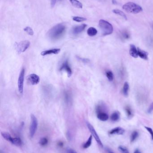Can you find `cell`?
Instances as JSON below:
<instances>
[{"mask_svg":"<svg viewBox=\"0 0 153 153\" xmlns=\"http://www.w3.org/2000/svg\"><path fill=\"white\" fill-rule=\"evenodd\" d=\"M137 51H138V56L140 57L142 59H143L144 60H148V52H146V51L140 49V48H137Z\"/></svg>","mask_w":153,"mask_h":153,"instance_id":"obj_14","label":"cell"},{"mask_svg":"<svg viewBox=\"0 0 153 153\" xmlns=\"http://www.w3.org/2000/svg\"><path fill=\"white\" fill-rule=\"evenodd\" d=\"M123 9L127 12L133 14H137L143 10L140 5L132 2H129L123 6Z\"/></svg>","mask_w":153,"mask_h":153,"instance_id":"obj_2","label":"cell"},{"mask_svg":"<svg viewBox=\"0 0 153 153\" xmlns=\"http://www.w3.org/2000/svg\"><path fill=\"white\" fill-rule=\"evenodd\" d=\"M153 111V102L151 104H150V107H149L148 110H147V112L148 113H151Z\"/></svg>","mask_w":153,"mask_h":153,"instance_id":"obj_34","label":"cell"},{"mask_svg":"<svg viewBox=\"0 0 153 153\" xmlns=\"http://www.w3.org/2000/svg\"><path fill=\"white\" fill-rule=\"evenodd\" d=\"M67 153H77L74 150H72V149H68L67 150Z\"/></svg>","mask_w":153,"mask_h":153,"instance_id":"obj_36","label":"cell"},{"mask_svg":"<svg viewBox=\"0 0 153 153\" xmlns=\"http://www.w3.org/2000/svg\"><path fill=\"white\" fill-rule=\"evenodd\" d=\"M112 11L115 14H117L118 15H120V16H121L122 17H123V19H125V20H127V16H126L125 13L123 12V11L118 10V9H115V10H113Z\"/></svg>","mask_w":153,"mask_h":153,"instance_id":"obj_21","label":"cell"},{"mask_svg":"<svg viewBox=\"0 0 153 153\" xmlns=\"http://www.w3.org/2000/svg\"><path fill=\"white\" fill-rule=\"evenodd\" d=\"M112 2H113V3L115 4H117V2H116L115 0H112Z\"/></svg>","mask_w":153,"mask_h":153,"instance_id":"obj_40","label":"cell"},{"mask_svg":"<svg viewBox=\"0 0 153 153\" xmlns=\"http://www.w3.org/2000/svg\"><path fill=\"white\" fill-rule=\"evenodd\" d=\"M87 27V25L85 24H83L81 25L77 26L74 27L72 29V33L75 35H78L81 33L85 30Z\"/></svg>","mask_w":153,"mask_h":153,"instance_id":"obj_10","label":"cell"},{"mask_svg":"<svg viewBox=\"0 0 153 153\" xmlns=\"http://www.w3.org/2000/svg\"><path fill=\"white\" fill-rule=\"evenodd\" d=\"M38 127V120L37 117L32 114L31 115V124L30 127V136L31 138L33 137L35 134Z\"/></svg>","mask_w":153,"mask_h":153,"instance_id":"obj_5","label":"cell"},{"mask_svg":"<svg viewBox=\"0 0 153 153\" xmlns=\"http://www.w3.org/2000/svg\"><path fill=\"white\" fill-rule=\"evenodd\" d=\"M97 33V30L93 27H89L87 30V34L89 36H94Z\"/></svg>","mask_w":153,"mask_h":153,"instance_id":"obj_16","label":"cell"},{"mask_svg":"<svg viewBox=\"0 0 153 153\" xmlns=\"http://www.w3.org/2000/svg\"><path fill=\"white\" fill-rule=\"evenodd\" d=\"M73 20L77 22H82L83 21H85L87 20L86 18L78 16H75L73 17Z\"/></svg>","mask_w":153,"mask_h":153,"instance_id":"obj_25","label":"cell"},{"mask_svg":"<svg viewBox=\"0 0 153 153\" xmlns=\"http://www.w3.org/2000/svg\"><path fill=\"white\" fill-rule=\"evenodd\" d=\"M1 134H2V136L3 137L4 139H5L6 140L9 142H11L12 137L9 133H7V132H2Z\"/></svg>","mask_w":153,"mask_h":153,"instance_id":"obj_23","label":"cell"},{"mask_svg":"<svg viewBox=\"0 0 153 153\" xmlns=\"http://www.w3.org/2000/svg\"><path fill=\"white\" fill-rule=\"evenodd\" d=\"M92 138H93V136L90 135L89 138L88 140L84 144L83 146L84 148H88L89 147L91 146V144H92Z\"/></svg>","mask_w":153,"mask_h":153,"instance_id":"obj_22","label":"cell"},{"mask_svg":"<svg viewBox=\"0 0 153 153\" xmlns=\"http://www.w3.org/2000/svg\"><path fill=\"white\" fill-rule=\"evenodd\" d=\"M138 136H139V134L137 131H134L133 132H132L131 134V138H130L131 142H134L137 137H138Z\"/></svg>","mask_w":153,"mask_h":153,"instance_id":"obj_24","label":"cell"},{"mask_svg":"<svg viewBox=\"0 0 153 153\" xmlns=\"http://www.w3.org/2000/svg\"><path fill=\"white\" fill-rule=\"evenodd\" d=\"M119 150L122 153H129L128 149L124 146H120L119 147Z\"/></svg>","mask_w":153,"mask_h":153,"instance_id":"obj_31","label":"cell"},{"mask_svg":"<svg viewBox=\"0 0 153 153\" xmlns=\"http://www.w3.org/2000/svg\"><path fill=\"white\" fill-rule=\"evenodd\" d=\"M134 153H142L138 149H136L134 152Z\"/></svg>","mask_w":153,"mask_h":153,"instance_id":"obj_39","label":"cell"},{"mask_svg":"<svg viewBox=\"0 0 153 153\" xmlns=\"http://www.w3.org/2000/svg\"><path fill=\"white\" fill-rule=\"evenodd\" d=\"M129 89V86L128 83L127 82H126L124 83L123 89V94L125 96H127L128 95Z\"/></svg>","mask_w":153,"mask_h":153,"instance_id":"obj_19","label":"cell"},{"mask_svg":"<svg viewBox=\"0 0 153 153\" xmlns=\"http://www.w3.org/2000/svg\"><path fill=\"white\" fill-rule=\"evenodd\" d=\"M129 53L132 57L134 58H137L138 57L137 48H136V46L133 44H131L130 46Z\"/></svg>","mask_w":153,"mask_h":153,"instance_id":"obj_12","label":"cell"},{"mask_svg":"<svg viewBox=\"0 0 153 153\" xmlns=\"http://www.w3.org/2000/svg\"><path fill=\"white\" fill-rule=\"evenodd\" d=\"M106 76L109 81H112L113 80L114 75L111 71H108L107 72Z\"/></svg>","mask_w":153,"mask_h":153,"instance_id":"obj_26","label":"cell"},{"mask_svg":"<svg viewBox=\"0 0 153 153\" xmlns=\"http://www.w3.org/2000/svg\"><path fill=\"white\" fill-rule=\"evenodd\" d=\"M24 30L30 35H34L33 30L30 27H26L25 28H24Z\"/></svg>","mask_w":153,"mask_h":153,"instance_id":"obj_27","label":"cell"},{"mask_svg":"<svg viewBox=\"0 0 153 153\" xmlns=\"http://www.w3.org/2000/svg\"><path fill=\"white\" fill-rule=\"evenodd\" d=\"M125 130L121 127H117L114 128L109 132L110 135H122L125 133Z\"/></svg>","mask_w":153,"mask_h":153,"instance_id":"obj_13","label":"cell"},{"mask_svg":"<svg viewBox=\"0 0 153 153\" xmlns=\"http://www.w3.org/2000/svg\"><path fill=\"white\" fill-rule=\"evenodd\" d=\"M146 130L148 131L149 133H150L152 139L153 140V130L151 128L148 127H145Z\"/></svg>","mask_w":153,"mask_h":153,"instance_id":"obj_33","label":"cell"},{"mask_svg":"<svg viewBox=\"0 0 153 153\" xmlns=\"http://www.w3.org/2000/svg\"><path fill=\"white\" fill-rule=\"evenodd\" d=\"M99 26L102 31L103 35L111 34L113 32V27L110 22L103 19H101L99 22Z\"/></svg>","mask_w":153,"mask_h":153,"instance_id":"obj_3","label":"cell"},{"mask_svg":"<svg viewBox=\"0 0 153 153\" xmlns=\"http://www.w3.org/2000/svg\"><path fill=\"white\" fill-rule=\"evenodd\" d=\"M97 118L102 121H105L109 118L108 115L105 112H99L97 113Z\"/></svg>","mask_w":153,"mask_h":153,"instance_id":"obj_15","label":"cell"},{"mask_svg":"<svg viewBox=\"0 0 153 153\" xmlns=\"http://www.w3.org/2000/svg\"><path fill=\"white\" fill-rule=\"evenodd\" d=\"M25 70L24 68H22L19 74V77L18 78V90L19 93L21 95L23 93V87H24V76H25Z\"/></svg>","mask_w":153,"mask_h":153,"instance_id":"obj_6","label":"cell"},{"mask_svg":"<svg viewBox=\"0 0 153 153\" xmlns=\"http://www.w3.org/2000/svg\"><path fill=\"white\" fill-rule=\"evenodd\" d=\"M10 143L18 146L22 145V140L19 137H12Z\"/></svg>","mask_w":153,"mask_h":153,"instance_id":"obj_17","label":"cell"},{"mask_svg":"<svg viewBox=\"0 0 153 153\" xmlns=\"http://www.w3.org/2000/svg\"><path fill=\"white\" fill-rule=\"evenodd\" d=\"M122 36L125 39H128L130 37V35L128 32H123L122 33Z\"/></svg>","mask_w":153,"mask_h":153,"instance_id":"obj_32","label":"cell"},{"mask_svg":"<svg viewBox=\"0 0 153 153\" xmlns=\"http://www.w3.org/2000/svg\"><path fill=\"white\" fill-rule=\"evenodd\" d=\"M107 151L108 153H114L111 150H110L109 149H107Z\"/></svg>","mask_w":153,"mask_h":153,"instance_id":"obj_38","label":"cell"},{"mask_svg":"<svg viewBox=\"0 0 153 153\" xmlns=\"http://www.w3.org/2000/svg\"><path fill=\"white\" fill-rule=\"evenodd\" d=\"M61 49L59 48H54V49H50L48 50L42 51L41 52V55L42 56L50 55V54H58L60 52Z\"/></svg>","mask_w":153,"mask_h":153,"instance_id":"obj_11","label":"cell"},{"mask_svg":"<svg viewBox=\"0 0 153 153\" xmlns=\"http://www.w3.org/2000/svg\"><path fill=\"white\" fill-rule=\"evenodd\" d=\"M30 45V42L28 40L21 41L19 43H15L14 44L16 52L18 54H20L25 52Z\"/></svg>","mask_w":153,"mask_h":153,"instance_id":"obj_4","label":"cell"},{"mask_svg":"<svg viewBox=\"0 0 153 153\" xmlns=\"http://www.w3.org/2000/svg\"><path fill=\"white\" fill-rule=\"evenodd\" d=\"M56 0H51V6L52 7H54L56 4Z\"/></svg>","mask_w":153,"mask_h":153,"instance_id":"obj_37","label":"cell"},{"mask_svg":"<svg viewBox=\"0 0 153 153\" xmlns=\"http://www.w3.org/2000/svg\"><path fill=\"white\" fill-rule=\"evenodd\" d=\"M48 139H47L46 138H45V137H43L40 140L39 143L40 144V145H42V146H45V145H46L47 143H48Z\"/></svg>","mask_w":153,"mask_h":153,"instance_id":"obj_30","label":"cell"},{"mask_svg":"<svg viewBox=\"0 0 153 153\" xmlns=\"http://www.w3.org/2000/svg\"><path fill=\"white\" fill-rule=\"evenodd\" d=\"M27 80L28 81L29 83L30 84L32 85H35L39 83L40 78L39 77L37 74H32L27 76Z\"/></svg>","mask_w":153,"mask_h":153,"instance_id":"obj_9","label":"cell"},{"mask_svg":"<svg viewBox=\"0 0 153 153\" xmlns=\"http://www.w3.org/2000/svg\"><path fill=\"white\" fill-rule=\"evenodd\" d=\"M125 111H126L127 115L128 117H131L132 115V111L131 108L129 106H127L125 107Z\"/></svg>","mask_w":153,"mask_h":153,"instance_id":"obj_28","label":"cell"},{"mask_svg":"<svg viewBox=\"0 0 153 153\" xmlns=\"http://www.w3.org/2000/svg\"></svg>","mask_w":153,"mask_h":153,"instance_id":"obj_42","label":"cell"},{"mask_svg":"<svg viewBox=\"0 0 153 153\" xmlns=\"http://www.w3.org/2000/svg\"><path fill=\"white\" fill-rule=\"evenodd\" d=\"M78 58L79 60H80L81 62H85V63H88V62H89V60L88 59L81 58H80V57H78Z\"/></svg>","mask_w":153,"mask_h":153,"instance_id":"obj_35","label":"cell"},{"mask_svg":"<svg viewBox=\"0 0 153 153\" xmlns=\"http://www.w3.org/2000/svg\"><path fill=\"white\" fill-rule=\"evenodd\" d=\"M66 27L63 23L58 24L53 27L49 31L48 33V37L52 40H56L64 35L66 31Z\"/></svg>","mask_w":153,"mask_h":153,"instance_id":"obj_1","label":"cell"},{"mask_svg":"<svg viewBox=\"0 0 153 153\" xmlns=\"http://www.w3.org/2000/svg\"><path fill=\"white\" fill-rule=\"evenodd\" d=\"M59 1H61V0H59Z\"/></svg>","mask_w":153,"mask_h":153,"instance_id":"obj_41","label":"cell"},{"mask_svg":"<svg viewBox=\"0 0 153 153\" xmlns=\"http://www.w3.org/2000/svg\"><path fill=\"white\" fill-rule=\"evenodd\" d=\"M64 98L66 102L67 103H69L70 102L71 100V96L70 94L67 92H66L64 94Z\"/></svg>","mask_w":153,"mask_h":153,"instance_id":"obj_29","label":"cell"},{"mask_svg":"<svg viewBox=\"0 0 153 153\" xmlns=\"http://www.w3.org/2000/svg\"><path fill=\"white\" fill-rule=\"evenodd\" d=\"M86 124H87V126L88 127L89 130L90 132V133H91L92 136L94 137L95 139L96 140V142H97V144L101 147H103V145L102 144V143L101 142L100 137H99V136L98 135V134H97V133L96 132V130L94 129V128H93V127L89 123H88V122H87Z\"/></svg>","mask_w":153,"mask_h":153,"instance_id":"obj_8","label":"cell"},{"mask_svg":"<svg viewBox=\"0 0 153 153\" xmlns=\"http://www.w3.org/2000/svg\"><path fill=\"white\" fill-rule=\"evenodd\" d=\"M59 70L60 71H65L66 73H67V76L68 77H70L72 76V71L67 59H66L62 62L59 68Z\"/></svg>","mask_w":153,"mask_h":153,"instance_id":"obj_7","label":"cell"},{"mask_svg":"<svg viewBox=\"0 0 153 153\" xmlns=\"http://www.w3.org/2000/svg\"><path fill=\"white\" fill-rule=\"evenodd\" d=\"M120 117V114L118 112H115L112 113L111 117L110 119L113 121H116L119 120Z\"/></svg>","mask_w":153,"mask_h":153,"instance_id":"obj_20","label":"cell"},{"mask_svg":"<svg viewBox=\"0 0 153 153\" xmlns=\"http://www.w3.org/2000/svg\"><path fill=\"white\" fill-rule=\"evenodd\" d=\"M70 2L72 5L75 8L81 9L83 7V5L78 0H70Z\"/></svg>","mask_w":153,"mask_h":153,"instance_id":"obj_18","label":"cell"}]
</instances>
